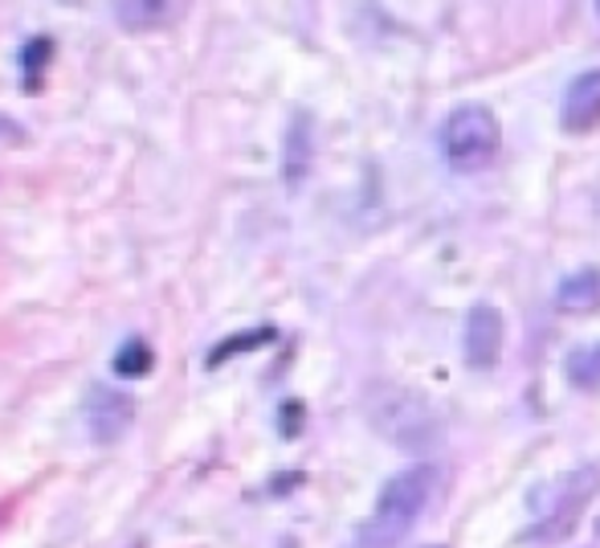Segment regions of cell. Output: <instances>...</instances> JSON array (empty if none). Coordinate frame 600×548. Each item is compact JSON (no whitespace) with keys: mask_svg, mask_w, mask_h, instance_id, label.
<instances>
[{"mask_svg":"<svg viewBox=\"0 0 600 548\" xmlns=\"http://www.w3.org/2000/svg\"><path fill=\"white\" fill-rule=\"evenodd\" d=\"M568 372H572L580 385H592L600 377V348H584V352H572L568 357Z\"/></svg>","mask_w":600,"mask_h":548,"instance_id":"7c38bea8","label":"cell"},{"mask_svg":"<svg viewBox=\"0 0 600 548\" xmlns=\"http://www.w3.org/2000/svg\"><path fill=\"white\" fill-rule=\"evenodd\" d=\"M299 418H302V406H299V401L282 406V434H294V430H299Z\"/></svg>","mask_w":600,"mask_h":548,"instance_id":"4fadbf2b","label":"cell"},{"mask_svg":"<svg viewBox=\"0 0 600 548\" xmlns=\"http://www.w3.org/2000/svg\"><path fill=\"white\" fill-rule=\"evenodd\" d=\"M372 426L384 434L392 447L409 450V455H429V450L441 447L446 438V426H441L438 409L429 406L426 397L417 389H404V385H384L380 393L372 397Z\"/></svg>","mask_w":600,"mask_h":548,"instance_id":"7a4b0ae2","label":"cell"},{"mask_svg":"<svg viewBox=\"0 0 600 548\" xmlns=\"http://www.w3.org/2000/svg\"><path fill=\"white\" fill-rule=\"evenodd\" d=\"M556 303H560L563 311H576V316H584V311L600 307V270L584 267V270H576V275H568V279H560V287H556Z\"/></svg>","mask_w":600,"mask_h":548,"instance_id":"9c48e42d","label":"cell"},{"mask_svg":"<svg viewBox=\"0 0 600 548\" xmlns=\"http://www.w3.org/2000/svg\"><path fill=\"white\" fill-rule=\"evenodd\" d=\"M499 143V119L490 116V107H482V102L453 107L441 123V152H446L453 172H482L487 165H494Z\"/></svg>","mask_w":600,"mask_h":548,"instance_id":"277c9868","label":"cell"},{"mask_svg":"<svg viewBox=\"0 0 600 548\" xmlns=\"http://www.w3.org/2000/svg\"><path fill=\"white\" fill-rule=\"evenodd\" d=\"M270 340H274V328H258V332L229 336L226 345L209 352V369H217V365H221V360H229L233 352H250V348H262V345H270Z\"/></svg>","mask_w":600,"mask_h":548,"instance_id":"30bf717a","label":"cell"},{"mask_svg":"<svg viewBox=\"0 0 600 548\" xmlns=\"http://www.w3.org/2000/svg\"><path fill=\"white\" fill-rule=\"evenodd\" d=\"M433 484H438V471L426 467V462L392 475L376 496L372 516L351 528L348 548H400V540L413 532L417 520L426 516L429 499H433Z\"/></svg>","mask_w":600,"mask_h":548,"instance_id":"6da1fadb","label":"cell"},{"mask_svg":"<svg viewBox=\"0 0 600 548\" xmlns=\"http://www.w3.org/2000/svg\"><path fill=\"white\" fill-rule=\"evenodd\" d=\"M148 369H151V348L143 340H127L114 352V372L119 377H148Z\"/></svg>","mask_w":600,"mask_h":548,"instance_id":"8fae6325","label":"cell"},{"mask_svg":"<svg viewBox=\"0 0 600 548\" xmlns=\"http://www.w3.org/2000/svg\"><path fill=\"white\" fill-rule=\"evenodd\" d=\"M311 143H314L311 116H307V111H299V116L290 119L287 148H282V180H287V185H299V180H307V172H311V156H314Z\"/></svg>","mask_w":600,"mask_h":548,"instance_id":"ba28073f","label":"cell"},{"mask_svg":"<svg viewBox=\"0 0 600 548\" xmlns=\"http://www.w3.org/2000/svg\"><path fill=\"white\" fill-rule=\"evenodd\" d=\"M600 491V471L597 467H580L572 475H556L548 484H539L531 496H527V508L536 516L531 524V536L539 540H560V536L572 532L576 516L584 511V504Z\"/></svg>","mask_w":600,"mask_h":548,"instance_id":"3957f363","label":"cell"},{"mask_svg":"<svg viewBox=\"0 0 600 548\" xmlns=\"http://www.w3.org/2000/svg\"><path fill=\"white\" fill-rule=\"evenodd\" d=\"M466 365L474 372H490L502 357V316L499 307L474 303L466 316V345H462Z\"/></svg>","mask_w":600,"mask_h":548,"instance_id":"8992f818","label":"cell"},{"mask_svg":"<svg viewBox=\"0 0 600 548\" xmlns=\"http://www.w3.org/2000/svg\"><path fill=\"white\" fill-rule=\"evenodd\" d=\"M563 131L584 136L600 123V70H584L576 74L563 90V111H560Z\"/></svg>","mask_w":600,"mask_h":548,"instance_id":"52a82bcc","label":"cell"},{"mask_svg":"<svg viewBox=\"0 0 600 548\" xmlns=\"http://www.w3.org/2000/svg\"><path fill=\"white\" fill-rule=\"evenodd\" d=\"M87 430L94 442L102 447H111L119 442L127 430H131V421H136V401L123 393V389H111V385H94L87 393Z\"/></svg>","mask_w":600,"mask_h":548,"instance_id":"5b68a950","label":"cell"}]
</instances>
